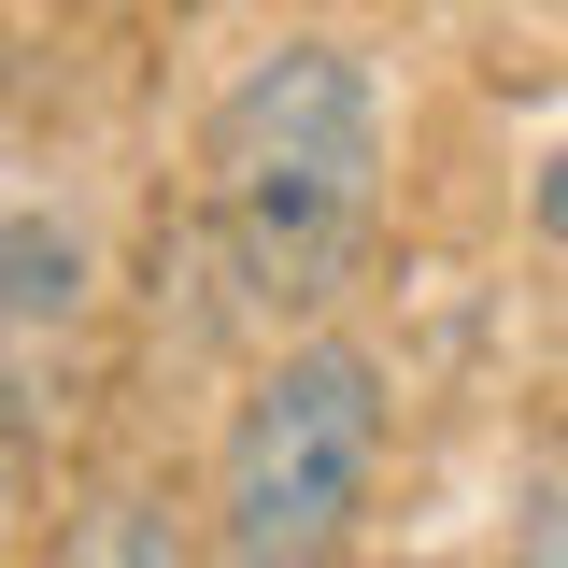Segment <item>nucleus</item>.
Wrapping results in <instances>:
<instances>
[{"instance_id": "obj_1", "label": "nucleus", "mask_w": 568, "mask_h": 568, "mask_svg": "<svg viewBox=\"0 0 568 568\" xmlns=\"http://www.w3.org/2000/svg\"><path fill=\"white\" fill-rule=\"evenodd\" d=\"M200 213L227 284L271 327H327V298L355 284L369 227H384V100L342 43H271L227 71L200 129Z\"/></svg>"}, {"instance_id": "obj_2", "label": "nucleus", "mask_w": 568, "mask_h": 568, "mask_svg": "<svg viewBox=\"0 0 568 568\" xmlns=\"http://www.w3.org/2000/svg\"><path fill=\"white\" fill-rule=\"evenodd\" d=\"M369 469H384V355L355 327H298L213 440V568H342Z\"/></svg>"}, {"instance_id": "obj_3", "label": "nucleus", "mask_w": 568, "mask_h": 568, "mask_svg": "<svg viewBox=\"0 0 568 568\" xmlns=\"http://www.w3.org/2000/svg\"><path fill=\"white\" fill-rule=\"evenodd\" d=\"M58 568H200V555H185V511L156 484H100L58 526Z\"/></svg>"}, {"instance_id": "obj_4", "label": "nucleus", "mask_w": 568, "mask_h": 568, "mask_svg": "<svg viewBox=\"0 0 568 568\" xmlns=\"http://www.w3.org/2000/svg\"><path fill=\"white\" fill-rule=\"evenodd\" d=\"M511 568H568V455L526 469V511H511Z\"/></svg>"}, {"instance_id": "obj_5", "label": "nucleus", "mask_w": 568, "mask_h": 568, "mask_svg": "<svg viewBox=\"0 0 568 568\" xmlns=\"http://www.w3.org/2000/svg\"><path fill=\"white\" fill-rule=\"evenodd\" d=\"M540 227H555V242H568V156H555V185H540Z\"/></svg>"}]
</instances>
